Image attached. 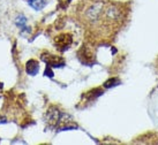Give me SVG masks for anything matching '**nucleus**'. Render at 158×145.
Instances as JSON below:
<instances>
[{
  "label": "nucleus",
  "instance_id": "nucleus-2",
  "mask_svg": "<svg viewBox=\"0 0 158 145\" xmlns=\"http://www.w3.org/2000/svg\"><path fill=\"white\" fill-rule=\"evenodd\" d=\"M48 120L46 122L48 123V127L54 128V129H60V130H66V129H72V128H76V123H72L73 120L67 121L70 116L68 114H65L60 111H58L54 106H52L46 113Z\"/></svg>",
  "mask_w": 158,
  "mask_h": 145
},
{
  "label": "nucleus",
  "instance_id": "nucleus-5",
  "mask_svg": "<svg viewBox=\"0 0 158 145\" xmlns=\"http://www.w3.org/2000/svg\"><path fill=\"white\" fill-rule=\"evenodd\" d=\"M38 70H40V63H38V61L31 59V60H29V61L27 62V66H26L27 74L31 75V76H35L38 73Z\"/></svg>",
  "mask_w": 158,
  "mask_h": 145
},
{
  "label": "nucleus",
  "instance_id": "nucleus-3",
  "mask_svg": "<svg viewBox=\"0 0 158 145\" xmlns=\"http://www.w3.org/2000/svg\"><path fill=\"white\" fill-rule=\"evenodd\" d=\"M72 43H73V35L69 32H62L57 37H54L53 39V44L60 52H65L66 50H68Z\"/></svg>",
  "mask_w": 158,
  "mask_h": 145
},
{
  "label": "nucleus",
  "instance_id": "nucleus-4",
  "mask_svg": "<svg viewBox=\"0 0 158 145\" xmlns=\"http://www.w3.org/2000/svg\"><path fill=\"white\" fill-rule=\"evenodd\" d=\"M42 60L46 62V65L48 67H62L65 65V60L61 57H57V55H53L50 53H43L42 54Z\"/></svg>",
  "mask_w": 158,
  "mask_h": 145
},
{
  "label": "nucleus",
  "instance_id": "nucleus-1",
  "mask_svg": "<svg viewBox=\"0 0 158 145\" xmlns=\"http://www.w3.org/2000/svg\"><path fill=\"white\" fill-rule=\"evenodd\" d=\"M76 15L92 35L111 39L127 23L129 7L111 0H83L76 8Z\"/></svg>",
  "mask_w": 158,
  "mask_h": 145
},
{
  "label": "nucleus",
  "instance_id": "nucleus-7",
  "mask_svg": "<svg viewBox=\"0 0 158 145\" xmlns=\"http://www.w3.org/2000/svg\"><path fill=\"white\" fill-rule=\"evenodd\" d=\"M26 22H27V20H26V18H23V16H20V18L16 20V24H18L20 28H24ZM24 29H26V28H24Z\"/></svg>",
  "mask_w": 158,
  "mask_h": 145
},
{
  "label": "nucleus",
  "instance_id": "nucleus-6",
  "mask_svg": "<svg viewBox=\"0 0 158 145\" xmlns=\"http://www.w3.org/2000/svg\"><path fill=\"white\" fill-rule=\"evenodd\" d=\"M28 4L30 5L32 8H35L36 10H40L42 8H44L48 1L46 0H29Z\"/></svg>",
  "mask_w": 158,
  "mask_h": 145
}]
</instances>
